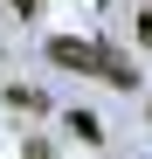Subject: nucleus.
Instances as JSON below:
<instances>
[{
    "label": "nucleus",
    "mask_w": 152,
    "mask_h": 159,
    "mask_svg": "<svg viewBox=\"0 0 152 159\" xmlns=\"http://www.w3.org/2000/svg\"><path fill=\"white\" fill-rule=\"evenodd\" d=\"M28 159H48V152H42V145H35V152H28Z\"/></svg>",
    "instance_id": "5"
},
{
    "label": "nucleus",
    "mask_w": 152,
    "mask_h": 159,
    "mask_svg": "<svg viewBox=\"0 0 152 159\" xmlns=\"http://www.w3.org/2000/svg\"><path fill=\"white\" fill-rule=\"evenodd\" d=\"M35 7H42V0H14V14H21V21H28V14H35Z\"/></svg>",
    "instance_id": "4"
},
{
    "label": "nucleus",
    "mask_w": 152,
    "mask_h": 159,
    "mask_svg": "<svg viewBox=\"0 0 152 159\" xmlns=\"http://www.w3.org/2000/svg\"><path fill=\"white\" fill-rule=\"evenodd\" d=\"M97 7H104V0H97Z\"/></svg>",
    "instance_id": "6"
},
{
    "label": "nucleus",
    "mask_w": 152,
    "mask_h": 159,
    "mask_svg": "<svg viewBox=\"0 0 152 159\" xmlns=\"http://www.w3.org/2000/svg\"><path fill=\"white\" fill-rule=\"evenodd\" d=\"M7 104H14V111H42V104H48V97H42L35 83H14V90H7Z\"/></svg>",
    "instance_id": "2"
},
{
    "label": "nucleus",
    "mask_w": 152,
    "mask_h": 159,
    "mask_svg": "<svg viewBox=\"0 0 152 159\" xmlns=\"http://www.w3.org/2000/svg\"><path fill=\"white\" fill-rule=\"evenodd\" d=\"M138 42L152 48V7H138Z\"/></svg>",
    "instance_id": "3"
},
{
    "label": "nucleus",
    "mask_w": 152,
    "mask_h": 159,
    "mask_svg": "<svg viewBox=\"0 0 152 159\" xmlns=\"http://www.w3.org/2000/svg\"><path fill=\"white\" fill-rule=\"evenodd\" d=\"M48 62H62L76 76H104V83H118V90L138 83L132 56H118V48H104V42H76V35H48Z\"/></svg>",
    "instance_id": "1"
}]
</instances>
